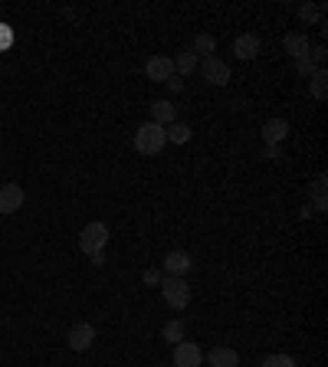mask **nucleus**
Segmentation results:
<instances>
[{
	"label": "nucleus",
	"instance_id": "f257e3e1",
	"mask_svg": "<svg viewBox=\"0 0 328 367\" xmlns=\"http://www.w3.org/2000/svg\"><path fill=\"white\" fill-rule=\"evenodd\" d=\"M164 145H168L164 128H161V125H155V121H145V125L135 131V151L145 154V158H155V154H161Z\"/></svg>",
	"mask_w": 328,
	"mask_h": 367
},
{
	"label": "nucleus",
	"instance_id": "f03ea898",
	"mask_svg": "<svg viewBox=\"0 0 328 367\" xmlns=\"http://www.w3.org/2000/svg\"><path fill=\"white\" fill-rule=\"evenodd\" d=\"M105 243H109V226L99 220L86 223L82 226V233H79V249L86 253V256H102Z\"/></svg>",
	"mask_w": 328,
	"mask_h": 367
},
{
	"label": "nucleus",
	"instance_id": "7ed1b4c3",
	"mask_svg": "<svg viewBox=\"0 0 328 367\" xmlns=\"http://www.w3.org/2000/svg\"><path fill=\"white\" fill-rule=\"evenodd\" d=\"M161 292H164V302H168L174 312L187 308L190 285H187V279H184V275H164V279H161Z\"/></svg>",
	"mask_w": 328,
	"mask_h": 367
},
{
	"label": "nucleus",
	"instance_id": "20e7f679",
	"mask_svg": "<svg viewBox=\"0 0 328 367\" xmlns=\"http://www.w3.org/2000/svg\"><path fill=\"white\" fill-rule=\"evenodd\" d=\"M197 69L204 72V79H207L210 86H226V82H230V66H226L220 56H207L204 66H197Z\"/></svg>",
	"mask_w": 328,
	"mask_h": 367
},
{
	"label": "nucleus",
	"instance_id": "39448f33",
	"mask_svg": "<svg viewBox=\"0 0 328 367\" xmlns=\"http://www.w3.org/2000/svg\"><path fill=\"white\" fill-rule=\"evenodd\" d=\"M66 341H70L72 351H89V348H92V341H95V324L76 322L70 328V334H66Z\"/></svg>",
	"mask_w": 328,
	"mask_h": 367
},
{
	"label": "nucleus",
	"instance_id": "423d86ee",
	"mask_svg": "<svg viewBox=\"0 0 328 367\" xmlns=\"http://www.w3.org/2000/svg\"><path fill=\"white\" fill-rule=\"evenodd\" d=\"M174 367H200L204 364V354L194 341H177L174 344Z\"/></svg>",
	"mask_w": 328,
	"mask_h": 367
},
{
	"label": "nucleus",
	"instance_id": "0eeeda50",
	"mask_svg": "<svg viewBox=\"0 0 328 367\" xmlns=\"http://www.w3.org/2000/svg\"><path fill=\"white\" fill-rule=\"evenodd\" d=\"M26 194L20 184H0V214H17L23 207Z\"/></svg>",
	"mask_w": 328,
	"mask_h": 367
},
{
	"label": "nucleus",
	"instance_id": "6e6552de",
	"mask_svg": "<svg viewBox=\"0 0 328 367\" xmlns=\"http://www.w3.org/2000/svg\"><path fill=\"white\" fill-rule=\"evenodd\" d=\"M145 76L151 79V82H168V79L174 76V62L171 56H151L145 66Z\"/></svg>",
	"mask_w": 328,
	"mask_h": 367
},
{
	"label": "nucleus",
	"instance_id": "1a4fd4ad",
	"mask_svg": "<svg viewBox=\"0 0 328 367\" xmlns=\"http://www.w3.org/2000/svg\"><path fill=\"white\" fill-rule=\"evenodd\" d=\"M259 50H263V43H259L256 33H240L234 40V56L236 60H256Z\"/></svg>",
	"mask_w": 328,
	"mask_h": 367
},
{
	"label": "nucleus",
	"instance_id": "9d476101",
	"mask_svg": "<svg viewBox=\"0 0 328 367\" xmlns=\"http://www.w3.org/2000/svg\"><path fill=\"white\" fill-rule=\"evenodd\" d=\"M283 50L289 53L293 60H305V56H309V50H312L309 33H285L283 36Z\"/></svg>",
	"mask_w": 328,
	"mask_h": 367
},
{
	"label": "nucleus",
	"instance_id": "9b49d317",
	"mask_svg": "<svg viewBox=\"0 0 328 367\" xmlns=\"http://www.w3.org/2000/svg\"><path fill=\"white\" fill-rule=\"evenodd\" d=\"M190 253L184 249H171L168 256H164V275H187L190 273Z\"/></svg>",
	"mask_w": 328,
	"mask_h": 367
},
{
	"label": "nucleus",
	"instance_id": "f8f14e48",
	"mask_svg": "<svg viewBox=\"0 0 328 367\" xmlns=\"http://www.w3.org/2000/svg\"><path fill=\"white\" fill-rule=\"evenodd\" d=\"M259 135H263V141H266V145H283L285 135H289V121H285V119H269L266 125H263V131H259Z\"/></svg>",
	"mask_w": 328,
	"mask_h": 367
},
{
	"label": "nucleus",
	"instance_id": "ddd939ff",
	"mask_svg": "<svg viewBox=\"0 0 328 367\" xmlns=\"http://www.w3.org/2000/svg\"><path fill=\"white\" fill-rule=\"evenodd\" d=\"M207 364L210 367H240V354H236L234 348H226V344H217L207 354Z\"/></svg>",
	"mask_w": 328,
	"mask_h": 367
},
{
	"label": "nucleus",
	"instance_id": "4468645a",
	"mask_svg": "<svg viewBox=\"0 0 328 367\" xmlns=\"http://www.w3.org/2000/svg\"><path fill=\"white\" fill-rule=\"evenodd\" d=\"M174 76H194V72H197V66H200V60L197 56H194V50H181L177 53V56H174Z\"/></svg>",
	"mask_w": 328,
	"mask_h": 367
},
{
	"label": "nucleus",
	"instance_id": "2eb2a0df",
	"mask_svg": "<svg viewBox=\"0 0 328 367\" xmlns=\"http://www.w3.org/2000/svg\"><path fill=\"white\" fill-rule=\"evenodd\" d=\"M151 121H155V125H161V128H168L171 121H177V111H174L171 102L158 99V102H151Z\"/></svg>",
	"mask_w": 328,
	"mask_h": 367
},
{
	"label": "nucleus",
	"instance_id": "dca6fc26",
	"mask_svg": "<svg viewBox=\"0 0 328 367\" xmlns=\"http://www.w3.org/2000/svg\"><path fill=\"white\" fill-rule=\"evenodd\" d=\"M190 50H194V56H200V53H204V60H207V56H214V53H217L214 33H197V36H194V46H190Z\"/></svg>",
	"mask_w": 328,
	"mask_h": 367
},
{
	"label": "nucleus",
	"instance_id": "f3484780",
	"mask_svg": "<svg viewBox=\"0 0 328 367\" xmlns=\"http://www.w3.org/2000/svg\"><path fill=\"white\" fill-rule=\"evenodd\" d=\"M164 138L174 141V145H184V141H190V125H184V121H171V125L164 128Z\"/></svg>",
	"mask_w": 328,
	"mask_h": 367
},
{
	"label": "nucleus",
	"instance_id": "a211bd4d",
	"mask_svg": "<svg viewBox=\"0 0 328 367\" xmlns=\"http://www.w3.org/2000/svg\"><path fill=\"white\" fill-rule=\"evenodd\" d=\"M325 79H328V72H325V66L322 69H315L309 76V82H312V95L319 99V102H325V95H328V86H325Z\"/></svg>",
	"mask_w": 328,
	"mask_h": 367
},
{
	"label": "nucleus",
	"instance_id": "6ab92c4d",
	"mask_svg": "<svg viewBox=\"0 0 328 367\" xmlns=\"http://www.w3.org/2000/svg\"><path fill=\"white\" fill-rule=\"evenodd\" d=\"M161 334H164V341H168V344L184 341V322H181V318H171V322L161 328Z\"/></svg>",
	"mask_w": 328,
	"mask_h": 367
},
{
	"label": "nucleus",
	"instance_id": "aec40b11",
	"mask_svg": "<svg viewBox=\"0 0 328 367\" xmlns=\"http://www.w3.org/2000/svg\"><path fill=\"white\" fill-rule=\"evenodd\" d=\"M325 174H319L315 177V184H312V197H315V210H328V200H325Z\"/></svg>",
	"mask_w": 328,
	"mask_h": 367
},
{
	"label": "nucleus",
	"instance_id": "412c9836",
	"mask_svg": "<svg viewBox=\"0 0 328 367\" xmlns=\"http://www.w3.org/2000/svg\"><path fill=\"white\" fill-rule=\"evenodd\" d=\"M299 17H302L305 23H319V20H322V7H315V4H302V7H299Z\"/></svg>",
	"mask_w": 328,
	"mask_h": 367
},
{
	"label": "nucleus",
	"instance_id": "4be33fe9",
	"mask_svg": "<svg viewBox=\"0 0 328 367\" xmlns=\"http://www.w3.org/2000/svg\"><path fill=\"white\" fill-rule=\"evenodd\" d=\"M259 367H295V361L289 358V354H269V358L263 361Z\"/></svg>",
	"mask_w": 328,
	"mask_h": 367
},
{
	"label": "nucleus",
	"instance_id": "5701e85b",
	"mask_svg": "<svg viewBox=\"0 0 328 367\" xmlns=\"http://www.w3.org/2000/svg\"><path fill=\"white\" fill-rule=\"evenodd\" d=\"M295 69H299V76H305V79H309L312 72H315V69H322V66H315V62H312L309 56H305V60H295Z\"/></svg>",
	"mask_w": 328,
	"mask_h": 367
},
{
	"label": "nucleus",
	"instance_id": "b1692460",
	"mask_svg": "<svg viewBox=\"0 0 328 367\" xmlns=\"http://www.w3.org/2000/svg\"><path fill=\"white\" fill-rule=\"evenodd\" d=\"M325 56H328L325 46H312V50H309V60L315 62V66H325Z\"/></svg>",
	"mask_w": 328,
	"mask_h": 367
},
{
	"label": "nucleus",
	"instance_id": "393cba45",
	"mask_svg": "<svg viewBox=\"0 0 328 367\" xmlns=\"http://www.w3.org/2000/svg\"><path fill=\"white\" fill-rule=\"evenodd\" d=\"M141 279H145V282H148V285H161V279H164V275H161V273H158V269H148V273H145V275H141Z\"/></svg>",
	"mask_w": 328,
	"mask_h": 367
},
{
	"label": "nucleus",
	"instance_id": "a878e982",
	"mask_svg": "<svg viewBox=\"0 0 328 367\" xmlns=\"http://www.w3.org/2000/svg\"><path fill=\"white\" fill-rule=\"evenodd\" d=\"M164 86L171 89V92H184V79H181V76H171L168 82H164Z\"/></svg>",
	"mask_w": 328,
	"mask_h": 367
},
{
	"label": "nucleus",
	"instance_id": "bb28decb",
	"mask_svg": "<svg viewBox=\"0 0 328 367\" xmlns=\"http://www.w3.org/2000/svg\"><path fill=\"white\" fill-rule=\"evenodd\" d=\"M263 158H269V161H276V158H283V148H279V145H266Z\"/></svg>",
	"mask_w": 328,
	"mask_h": 367
},
{
	"label": "nucleus",
	"instance_id": "cd10ccee",
	"mask_svg": "<svg viewBox=\"0 0 328 367\" xmlns=\"http://www.w3.org/2000/svg\"><path fill=\"white\" fill-rule=\"evenodd\" d=\"M10 40H13V36H10V30L4 23H0V50H7L10 46Z\"/></svg>",
	"mask_w": 328,
	"mask_h": 367
}]
</instances>
